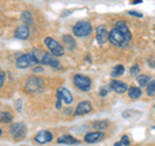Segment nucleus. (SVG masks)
I'll use <instances>...</instances> for the list:
<instances>
[{
	"label": "nucleus",
	"mask_w": 155,
	"mask_h": 146,
	"mask_svg": "<svg viewBox=\"0 0 155 146\" xmlns=\"http://www.w3.org/2000/svg\"><path fill=\"white\" fill-rule=\"evenodd\" d=\"M41 71H43L41 67H35V69H34V72H41Z\"/></svg>",
	"instance_id": "nucleus-31"
},
{
	"label": "nucleus",
	"mask_w": 155,
	"mask_h": 146,
	"mask_svg": "<svg viewBox=\"0 0 155 146\" xmlns=\"http://www.w3.org/2000/svg\"><path fill=\"white\" fill-rule=\"evenodd\" d=\"M137 81H138L140 87H145V85H147V83L150 81V78L146 76V75H138L137 76Z\"/></svg>",
	"instance_id": "nucleus-23"
},
{
	"label": "nucleus",
	"mask_w": 155,
	"mask_h": 146,
	"mask_svg": "<svg viewBox=\"0 0 155 146\" xmlns=\"http://www.w3.org/2000/svg\"><path fill=\"white\" fill-rule=\"evenodd\" d=\"M44 43L48 47V49L52 52L53 56H64V53H65L64 47H62L57 40H54L53 38H45Z\"/></svg>",
	"instance_id": "nucleus-5"
},
{
	"label": "nucleus",
	"mask_w": 155,
	"mask_h": 146,
	"mask_svg": "<svg viewBox=\"0 0 155 146\" xmlns=\"http://www.w3.org/2000/svg\"><path fill=\"white\" fill-rule=\"evenodd\" d=\"M4 80H5V75H4V72L0 70V88H2L3 84H4Z\"/></svg>",
	"instance_id": "nucleus-28"
},
{
	"label": "nucleus",
	"mask_w": 155,
	"mask_h": 146,
	"mask_svg": "<svg viewBox=\"0 0 155 146\" xmlns=\"http://www.w3.org/2000/svg\"><path fill=\"white\" fill-rule=\"evenodd\" d=\"M128 95H129L130 98L136 100V98H140V97H141L142 92L140 88H137V87H130V88L128 89Z\"/></svg>",
	"instance_id": "nucleus-18"
},
{
	"label": "nucleus",
	"mask_w": 155,
	"mask_h": 146,
	"mask_svg": "<svg viewBox=\"0 0 155 146\" xmlns=\"http://www.w3.org/2000/svg\"><path fill=\"white\" fill-rule=\"evenodd\" d=\"M92 125H93L96 129H106L107 128V125H109V123L106 120H98V121H94Z\"/></svg>",
	"instance_id": "nucleus-22"
},
{
	"label": "nucleus",
	"mask_w": 155,
	"mask_h": 146,
	"mask_svg": "<svg viewBox=\"0 0 155 146\" xmlns=\"http://www.w3.org/2000/svg\"><path fill=\"white\" fill-rule=\"evenodd\" d=\"M110 88L113 89L115 93H124V92H127V84L123 81H120V80H113L110 83Z\"/></svg>",
	"instance_id": "nucleus-13"
},
{
	"label": "nucleus",
	"mask_w": 155,
	"mask_h": 146,
	"mask_svg": "<svg viewBox=\"0 0 155 146\" xmlns=\"http://www.w3.org/2000/svg\"><path fill=\"white\" fill-rule=\"evenodd\" d=\"M105 137V134L104 132H92V133H88V134H85V137H84V141L85 142H88V144H93V142H98V141H101Z\"/></svg>",
	"instance_id": "nucleus-14"
},
{
	"label": "nucleus",
	"mask_w": 155,
	"mask_h": 146,
	"mask_svg": "<svg viewBox=\"0 0 155 146\" xmlns=\"http://www.w3.org/2000/svg\"><path fill=\"white\" fill-rule=\"evenodd\" d=\"M89 111H92V104L89 101H83L76 106L75 114L76 115H85V114H88Z\"/></svg>",
	"instance_id": "nucleus-11"
},
{
	"label": "nucleus",
	"mask_w": 155,
	"mask_h": 146,
	"mask_svg": "<svg viewBox=\"0 0 155 146\" xmlns=\"http://www.w3.org/2000/svg\"><path fill=\"white\" fill-rule=\"evenodd\" d=\"M150 84L147 87V95L149 96H154L155 95V81L151 80V81H149Z\"/></svg>",
	"instance_id": "nucleus-25"
},
{
	"label": "nucleus",
	"mask_w": 155,
	"mask_h": 146,
	"mask_svg": "<svg viewBox=\"0 0 155 146\" xmlns=\"http://www.w3.org/2000/svg\"><path fill=\"white\" fill-rule=\"evenodd\" d=\"M0 121L2 123H11L12 121V115L9 114V113H2L0 114Z\"/></svg>",
	"instance_id": "nucleus-24"
},
{
	"label": "nucleus",
	"mask_w": 155,
	"mask_h": 146,
	"mask_svg": "<svg viewBox=\"0 0 155 146\" xmlns=\"http://www.w3.org/2000/svg\"><path fill=\"white\" fill-rule=\"evenodd\" d=\"M133 3H134V4H136V3H141V0H134Z\"/></svg>",
	"instance_id": "nucleus-34"
},
{
	"label": "nucleus",
	"mask_w": 155,
	"mask_h": 146,
	"mask_svg": "<svg viewBox=\"0 0 155 146\" xmlns=\"http://www.w3.org/2000/svg\"><path fill=\"white\" fill-rule=\"evenodd\" d=\"M128 13H129V14H132V16H136V17H140V18H141V17H142V14H141V13H137V12H133V11H129Z\"/></svg>",
	"instance_id": "nucleus-30"
},
{
	"label": "nucleus",
	"mask_w": 155,
	"mask_h": 146,
	"mask_svg": "<svg viewBox=\"0 0 155 146\" xmlns=\"http://www.w3.org/2000/svg\"><path fill=\"white\" fill-rule=\"evenodd\" d=\"M96 36H97V41L100 44H105L107 41V38H109V31L105 26H98L96 30Z\"/></svg>",
	"instance_id": "nucleus-10"
},
{
	"label": "nucleus",
	"mask_w": 155,
	"mask_h": 146,
	"mask_svg": "<svg viewBox=\"0 0 155 146\" xmlns=\"http://www.w3.org/2000/svg\"><path fill=\"white\" fill-rule=\"evenodd\" d=\"M64 41H65V44L67 47V49H74L75 48V41H74V39H72L70 35H65L64 36Z\"/></svg>",
	"instance_id": "nucleus-19"
},
{
	"label": "nucleus",
	"mask_w": 155,
	"mask_h": 146,
	"mask_svg": "<svg viewBox=\"0 0 155 146\" xmlns=\"http://www.w3.org/2000/svg\"><path fill=\"white\" fill-rule=\"evenodd\" d=\"M25 88L27 92H30V93H39V92H41L43 88H44V81L38 76H31L27 79Z\"/></svg>",
	"instance_id": "nucleus-1"
},
{
	"label": "nucleus",
	"mask_w": 155,
	"mask_h": 146,
	"mask_svg": "<svg viewBox=\"0 0 155 146\" xmlns=\"http://www.w3.org/2000/svg\"><path fill=\"white\" fill-rule=\"evenodd\" d=\"M74 84H75V87L78 89L87 92V91L91 89L92 80L85 75H75L74 76Z\"/></svg>",
	"instance_id": "nucleus-6"
},
{
	"label": "nucleus",
	"mask_w": 155,
	"mask_h": 146,
	"mask_svg": "<svg viewBox=\"0 0 155 146\" xmlns=\"http://www.w3.org/2000/svg\"><path fill=\"white\" fill-rule=\"evenodd\" d=\"M107 40H110L111 44L116 45V47H123V45H125L128 43V40L125 39V36L118 30V28H113V30L109 32Z\"/></svg>",
	"instance_id": "nucleus-3"
},
{
	"label": "nucleus",
	"mask_w": 155,
	"mask_h": 146,
	"mask_svg": "<svg viewBox=\"0 0 155 146\" xmlns=\"http://www.w3.org/2000/svg\"><path fill=\"white\" fill-rule=\"evenodd\" d=\"M124 74V66L123 65H118L115 66L113 70H111V75L113 76H120Z\"/></svg>",
	"instance_id": "nucleus-20"
},
{
	"label": "nucleus",
	"mask_w": 155,
	"mask_h": 146,
	"mask_svg": "<svg viewBox=\"0 0 155 146\" xmlns=\"http://www.w3.org/2000/svg\"><path fill=\"white\" fill-rule=\"evenodd\" d=\"M120 142H122V145H125V146H129V138H128V136H123V137H122V141H120Z\"/></svg>",
	"instance_id": "nucleus-27"
},
{
	"label": "nucleus",
	"mask_w": 155,
	"mask_h": 146,
	"mask_svg": "<svg viewBox=\"0 0 155 146\" xmlns=\"http://www.w3.org/2000/svg\"><path fill=\"white\" fill-rule=\"evenodd\" d=\"M36 64H38V60L34 57L32 53H27V55L19 56L16 61V65H17V67H19V69H27V67L34 66Z\"/></svg>",
	"instance_id": "nucleus-4"
},
{
	"label": "nucleus",
	"mask_w": 155,
	"mask_h": 146,
	"mask_svg": "<svg viewBox=\"0 0 155 146\" xmlns=\"http://www.w3.org/2000/svg\"><path fill=\"white\" fill-rule=\"evenodd\" d=\"M52 138H53V136L49 131H40V132L36 134L35 141L38 144H47V142H51Z\"/></svg>",
	"instance_id": "nucleus-12"
},
{
	"label": "nucleus",
	"mask_w": 155,
	"mask_h": 146,
	"mask_svg": "<svg viewBox=\"0 0 155 146\" xmlns=\"http://www.w3.org/2000/svg\"><path fill=\"white\" fill-rule=\"evenodd\" d=\"M107 93H109V88H106V87H102V88H101V91H100V95L102 96V97H105Z\"/></svg>",
	"instance_id": "nucleus-29"
},
{
	"label": "nucleus",
	"mask_w": 155,
	"mask_h": 146,
	"mask_svg": "<svg viewBox=\"0 0 155 146\" xmlns=\"http://www.w3.org/2000/svg\"><path fill=\"white\" fill-rule=\"evenodd\" d=\"M40 62L41 64H44V65H49L52 67H54V69H62L60 62L57 61V58H54V56L49 55V53H44L43 57H41V60H40Z\"/></svg>",
	"instance_id": "nucleus-9"
},
{
	"label": "nucleus",
	"mask_w": 155,
	"mask_h": 146,
	"mask_svg": "<svg viewBox=\"0 0 155 146\" xmlns=\"http://www.w3.org/2000/svg\"><path fill=\"white\" fill-rule=\"evenodd\" d=\"M57 98L61 102H64V104H67V105H70L72 102V96L70 93V91L66 89V88H62V87L57 89Z\"/></svg>",
	"instance_id": "nucleus-8"
},
{
	"label": "nucleus",
	"mask_w": 155,
	"mask_h": 146,
	"mask_svg": "<svg viewBox=\"0 0 155 146\" xmlns=\"http://www.w3.org/2000/svg\"><path fill=\"white\" fill-rule=\"evenodd\" d=\"M114 146H123V145H122V142L119 141V142H115V145H114Z\"/></svg>",
	"instance_id": "nucleus-33"
},
{
	"label": "nucleus",
	"mask_w": 155,
	"mask_h": 146,
	"mask_svg": "<svg viewBox=\"0 0 155 146\" xmlns=\"http://www.w3.org/2000/svg\"><path fill=\"white\" fill-rule=\"evenodd\" d=\"M138 72H140V66L138 65H134L132 69H130V74L132 75H137Z\"/></svg>",
	"instance_id": "nucleus-26"
},
{
	"label": "nucleus",
	"mask_w": 155,
	"mask_h": 146,
	"mask_svg": "<svg viewBox=\"0 0 155 146\" xmlns=\"http://www.w3.org/2000/svg\"><path fill=\"white\" fill-rule=\"evenodd\" d=\"M58 144H66V145H74V144H79V140L74 138L72 136H61L60 138H58Z\"/></svg>",
	"instance_id": "nucleus-17"
},
{
	"label": "nucleus",
	"mask_w": 155,
	"mask_h": 146,
	"mask_svg": "<svg viewBox=\"0 0 155 146\" xmlns=\"http://www.w3.org/2000/svg\"><path fill=\"white\" fill-rule=\"evenodd\" d=\"M115 28H118V30L125 36V39H127L128 41L130 40V32H129V28H128L127 23H125L124 21H118V22H116V23H115Z\"/></svg>",
	"instance_id": "nucleus-15"
},
{
	"label": "nucleus",
	"mask_w": 155,
	"mask_h": 146,
	"mask_svg": "<svg viewBox=\"0 0 155 146\" xmlns=\"http://www.w3.org/2000/svg\"><path fill=\"white\" fill-rule=\"evenodd\" d=\"M26 132H27V128L23 123H16V124H13L12 128H11V133L13 136V138L17 140V141L22 140L23 137H25Z\"/></svg>",
	"instance_id": "nucleus-7"
},
{
	"label": "nucleus",
	"mask_w": 155,
	"mask_h": 146,
	"mask_svg": "<svg viewBox=\"0 0 155 146\" xmlns=\"http://www.w3.org/2000/svg\"><path fill=\"white\" fill-rule=\"evenodd\" d=\"M56 108H57V109H61V101H60V100H57V102H56Z\"/></svg>",
	"instance_id": "nucleus-32"
},
{
	"label": "nucleus",
	"mask_w": 155,
	"mask_h": 146,
	"mask_svg": "<svg viewBox=\"0 0 155 146\" xmlns=\"http://www.w3.org/2000/svg\"><path fill=\"white\" fill-rule=\"evenodd\" d=\"M14 36L17 39H27L30 36V30H28L27 26H19L14 31Z\"/></svg>",
	"instance_id": "nucleus-16"
},
{
	"label": "nucleus",
	"mask_w": 155,
	"mask_h": 146,
	"mask_svg": "<svg viewBox=\"0 0 155 146\" xmlns=\"http://www.w3.org/2000/svg\"><path fill=\"white\" fill-rule=\"evenodd\" d=\"M72 31H74V34L76 36L83 38V36L89 35V34L92 32V25H91V22H88V21H80V22H78V23L74 25Z\"/></svg>",
	"instance_id": "nucleus-2"
},
{
	"label": "nucleus",
	"mask_w": 155,
	"mask_h": 146,
	"mask_svg": "<svg viewBox=\"0 0 155 146\" xmlns=\"http://www.w3.org/2000/svg\"><path fill=\"white\" fill-rule=\"evenodd\" d=\"M0 136H2V129H0Z\"/></svg>",
	"instance_id": "nucleus-35"
},
{
	"label": "nucleus",
	"mask_w": 155,
	"mask_h": 146,
	"mask_svg": "<svg viewBox=\"0 0 155 146\" xmlns=\"http://www.w3.org/2000/svg\"><path fill=\"white\" fill-rule=\"evenodd\" d=\"M21 19H22V21L25 22V23H27V25H31V23H32V16H31V13L28 12V11H26V12L22 13Z\"/></svg>",
	"instance_id": "nucleus-21"
}]
</instances>
